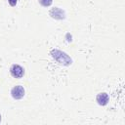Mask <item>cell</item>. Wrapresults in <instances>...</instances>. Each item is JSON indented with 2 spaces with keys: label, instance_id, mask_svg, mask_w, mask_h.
Masks as SVG:
<instances>
[{
  "label": "cell",
  "instance_id": "cell-6",
  "mask_svg": "<svg viewBox=\"0 0 125 125\" xmlns=\"http://www.w3.org/2000/svg\"><path fill=\"white\" fill-rule=\"evenodd\" d=\"M8 3L10 4V6L15 7L17 5V3H18V0H8Z\"/></svg>",
  "mask_w": 125,
  "mask_h": 125
},
{
  "label": "cell",
  "instance_id": "cell-2",
  "mask_svg": "<svg viewBox=\"0 0 125 125\" xmlns=\"http://www.w3.org/2000/svg\"><path fill=\"white\" fill-rule=\"evenodd\" d=\"M24 94H25V90L21 85H16L11 90V96L15 100H21V99H22L23 96H24Z\"/></svg>",
  "mask_w": 125,
  "mask_h": 125
},
{
  "label": "cell",
  "instance_id": "cell-5",
  "mask_svg": "<svg viewBox=\"0 0 125 125\" xmlns=\"http://www.w3.org/2000/svg\"><path fill=\"white\" fill-rule=\"evenodd\" d=\"M38 2H39L40 5L43 6V7H49V6L52 5L53 0H38Z\"/></svg>",
  "mask_w": 125,
  "mask_h": 125
},
{
  "label": "cell",
  "instance_id": "cell-3",
  "mask_svg": "<svg viewBox=\"0 0 125 125\" xmlns=\"http://www.w3.org/2000/svg\"><path fill=\"white\" fill-rule=\"evenodd\" d=\"M50 16L53 18V19H56V20H63L65 18V14H64V11L60 9L59 7H55L53 8L51 11H50Z\"/></svg>",
  "mask_w": 125,
  "mask_h": 125
},
{
  "label": "cell",
  "instance_id": "cell-7",
  "mask_svg": "<svg viewBox=\"0 0 125 125\" xmlns=\"http://www.w3.org/2000/svg\"><path fill=\"white\" fill-rule=\"evenodd\" d=\"M0 121H1V115H0Z\"/></svg>",
  "mask_w": 125,
  "mask_h": 125
},
{
  "label": "cell",
  "instance_id": "cell-1",
  "mask_svg": "<svg viewBox=\"0 0 125 125\" xmlns=\"http://www.w3.org/2000/svg\"><path fill=\"white\" fill-rule=\"evenodd\" d=\"M10 73L14 78L20 79L24 75V68L22 66H21L20 64H13L10 67Z\"/></svg>",
  "mask_w": 125,
  "mask_h": 125
},
{
  "label": "cell",
  "instance_id": "cell-4",
  "mask_svg": "<svg viewBox=\"0 0 125 125\" xmlns=\"http://www.w3.org/2000/svg\"><path fill=\"white\" fill-rule=\"evenodd\" d=\"M96 101H97V103H98L100 105H105V104H107V103L109 102V97H108V95H107L106 93L103 92V93H100V94L97 95Z\"/></svg>",
  "mask_w": 125,
  "mask_h": 125
}]
</instances>
